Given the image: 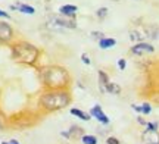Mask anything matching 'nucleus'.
Here are the masks:
<instances>
[{
	"label": "nucleus",
	"instance_id": "nucleus-1",
	"mask_svg": "<svg viewBox=\"0 0 159 144\" xmlns=\"http://www.w3.org/2000/svg\"><path fill=\"white\" fill-rule=\"evenodd\" d=\"M72 96L68 88H59V90H44L39 97V107L44 113H53L65 109L71 104Z\"/></svg>",
	"mask_w": 159,
	"mask_h": 144
},
{
	"label": "nucleus",
	"instance_id": "nucleus-2",
	"mask_svg": "<svg viewBox=\"0 0 159 144\" xmlns=\"http://www.w3.org/2000/svg\"><path fill=\"white\" fill-rule=\"evenodd\" d=\"M40 80L46 90H59L68 88L71 84L69 72L63 66L59 65H49L40 69Z\"/></svg>",
	"mask_w": 159,
	"mask_h": 144
},
{
	"label": "nucleus",
	"instance_id": "nucleus-3",
	"mask_svg": "<svg viewBox=\"0 0 159 144\" xmlns=\"http://www.w3.org/2000/svg\"><path fill=\"white\" fill-rule=\"evenodd\" d=\"M11 56L16 63L35 66L40 58V49L30 41L21 40L11 44Z\"/></svg>",
	"mask_w": 159,
	"mask_h": 144
},
{
	"label": "nucleus",
	"instance_id": "nucleus-4",
	"mask_svg": "<svg viewBox=\"0 0 159 144\" xmlns=\"http://www.w3.org/2000/svg\"><path fill=\"white\" fill-rule=\"evenodd\" d=\"M15 37L13 28L7 22L0 21V44H11Z\"/></svg>",
	"mask_w": 159,
	"mask_h": 144
},
{
	"label": "nucleus",
	"instance_id": "nucleus-5",
	"mask_svg": "<svg viewBox=\"0 0 159 144\" xmlns=\"http://www.w3.org/2000/svg\"><path fill=\"white\" fill-rule=\"evenodd\" d=\"M155 47L150 44V43H146V41H139L134 46L131 47V53L136 55V56H142L143 53H153Z\"/></svg>",
	"mask_w": 159,
	"mask_h": 144
},
{
	"label": "nucleus",
	"instance_id": "nucleus-6",
	"mask_svg": "<svg viewBox=\"0 0 159 144\" xmlns=\"http://www.w3.org/2000/svg\"><path fill=\"white\" fill-rule=\"evenodd\" d=\"M90 116L91 118H96L97 121L100 122L102 125H109V122H111V119H109V116L105 113L102 110V107L99 106V104H96V106H93L90 109Z\"/></svg>",
	"mask_w": 159,
	"mask_h": 144
},
{
	"label": "nucleus",
	"instance_id": "nucleus-7",
	"mask_svg": "<svg viewBox=\"0 0 159 144\" xmlns=\"http://www.w3.org/2000/svg\"><path fill=\"white\" fill-rule=\"evenodd\" d=\"M53 21L56 25L59 27H63V28H68V29H75L77 28V22H75V19L72 18H68V16H63V15H57V16L53 18Z\"/></svg>",
	"mask_w": 159,
	"mask_h": 144
},
{
	"label": "nucleus",
	"instance_id": "nucleus-8",
	"mask_svg": "<svg viewBox=\"0 0 159 144\" xmlns=\"http://www.w3.org/2000/svg\"><path fill=\"white\" fill-rule=\"evenodd\" d=\"M77 11H78V7H77L75 5H63V6L59 7V13H61V15L68 16V18H72V19H75Z\"/></svg>",
	"mask_w": 159,
	"mask_h": 144
},
{
	"label": "nucleus",
	"instance_id": "nucleus-9",
	"mask_svg": "<svg viewBox=\"0 0 159 144\" xmlns=\"http://www.w3.org/2000/svg\"><path fill=\"white\" fill-rule=\"evenodd\" d=\"M11 9H18L19 12H22L25 15H34L35 13L34 7L30 6V5H25V3H16L15 6H11Z\"/></svg>",
	"mask_w": 159,
	"mask_h": 144
},
{
	"label": "nucleus",
	"instance_id": "nucleus-10",
	"mask_svg": "<svg viewBox=\"0 0 159 144\" xmlns=\"http://www.w3.org/2000/svg\"><path fill=\"white\" fill-rule=\"evenodd\" d=\"M97 76H99V87H100V91L105 93L106 91L105 87L111 82V81H109V75L106 74L105 71H99V72H97Z\"/></svg>",
	"mask_w": 159,
	"mask_h": 144
},
{
	"label": "nucleus",
	"instance_id": "nucleus-11",
	"mask_svg": "<svg viewBox=\"0 0 159 144\" xmlns=\"http://www.w3.org/2000/svg\"><path fill=\"white\" fill-rule=\"evenodd\" d=\"M115 44H116V40L112 38V37H103L102 40L99 41V47H100L102 50L112 49V47H115Z\"/></svg>",
	"mask_w": 159,
	"mask_h": 144
},
{
	"label": "nucleus",
	"instance_id": "nucleus-12",
	"mask_svg": "<svg viewBox=\"0 0 159 144\" xmlns=\"http://www.w3.org/2000/svg\"><path fill=\"white\" fill-rule=\"evenodd\" d=\"M71 115H74L75 118H80L81 121H90V113H85L84 110L81 109H77V107H72L71 109Z\"/></svg>",
	"mask_w": 159,
	"mask_h": 144
},
{
	"label": "nucleus",
	"instance_id": "nucleus-13",
	"mask_svg": "<svg viewBox=\"0 0 159 144\" xmlns=\"http://www.w3.org/2000/svg\"><path fill=\"white\" fill-rule=\"evenodd\" d=\"M105 90H106V93H109V94H121V87L118 85V84H115V82H109L108 85L105 87Z\"/></svg>",
	"mask_w": 159,
	"mask_h": 144
},
{
	"label": "nucleus",
	"instance_id": "nucleus-14",
	"mask_svg": "<svg viewBox=\"0 0 159 144\" xmlns=\"http://www.w3.org/2000/svg\"><path fill=\"white\" fill-rule=\"evenodd\" d=\"M146 34H148V37H150V38H158L159 37V28L156 27V25H150V27L146 28Z\"/></svg>",
	"mask_w": 159,
	"mask_h": 144
},
{
	"label": "nucleus",
	"instance_id": "nucleus-15",
	"mask_svg": "<svg viewBox=\"0 0 159 144\" xmlns=\"http://www.w3.org/2000/svg\"><path fill=\"white\" fill-rule=\"evenodd\" d=\"M81 143L83 144H97V137L96 135H90V134H84L81 137Z\"/></svg>",
	"mask_w": 159,
	"mask_h": 144
},
{
	"label": "nucleus",
	"instance_id": "nucleus-16",
	"mask_svg": "<svg viewBox=\"0 0 159 144\" xmlns=\"http://www.w3.org/2000/svg\"><path fill=\"white\" fill-rule=\"evenodd\" d=\"M108 7H99V9H97L96 11V16L99 18V19H100V21H103V19H105V18L108 16Z\"/></svg>",
	"mask_w": 159,
	"mask_h": 144
},
{
	"label": "nucleus",
	"instance_id": "nucleus-17",
	"mask_svg": "<svg viewBox=\"0 0 159 144\" xmlns=\"http://www.w3.org/2000/svg\"><path fill=\"white\" fill-rule=\"evenodd\" d=\"M130 38L133 41H137V43H139V41H143V35L140 34L139 31H131V33H130Z\"/></svg>",
	"mask_w": 159,
	"mask_h": 144
},
{
	"label": "nucleus",
	"instance_id": "nucleus-18",
	"mask_svg": "<svg viewBox=\"0 0 159 144\" xmlns=\"http://www.w3.org/2000/svg\"><path fill=\"white\" fill-rule=\"evenodd\" d=\"M90 37L93 38V40H97V41H100L105 37V34H103L102 31H91L90 33Z\"/></svg>",
	"mask_w": 159,
	"mask_h": 144
},
{
	"label": "nucleus",
	"instance_id": "nucleus-19",
	"mask_svg": "<svg viewBox=\"0 0 159 144\" xmlns=\"http://www.w3.org/2000/svg\"><path fill=\"white\" fill-rule=\"evenodd\" d=\"M6 125H7V119H6L5 113L0 110V129H5Z\"/></svg>",
	"mask_w": 159,
	"mask_h": 144
},
{
	"label": "nucleus",
	"instance_id": "nucleus-20",
	"mask_svg": "<svg viewBox=\"0 0 159 144\" xmlns=\"http://www.w3.org/2000/svg\"><path fill=\"white\" fill-rule=\"evenodd\" d=\"M152 112V106H150V103H143L142 104V113L143 115H149Z\"/></svg>",
	"mask_w": 159,
	"mask_h": 144
},
{
	"label": "nucleus",
	"instance_id": "nucleus-21",
	"mask_svg": "<svg viewBox=\"0 0 159 144\" xmlns=\"http://www.w3.org/2000/svg\"><path fill=\"white\" fill-rule=\"evenodd\" d=\"M81 62L84 65H91V60H90V56H89V53H81Z\"/></svg>",
	"mask_w": 159,
	"mask_h": 144
},
{
	"label": "nucleus",
	"instance_id": "nucleus-22",
	"mask_svg": "<svg viewBox=\"0 0 159 144\" xmlns=\"http://www.w3.org/2000/svg\"><path fill=\"white\" fill-rule=\"evenodd\" d=\"M148 131H158V122H148Z\"/></svg>",
	"mask_w": 159,
	"mask_h": 144
},
{
	"label": "nucleus",
	"instance_id": "nucleus-23",
	"mask_svg": "<svg viewBox=\"0 0 159 144\" xmlns=\"http://www.w3.org/2000/svg\"><path fill=\"white\" fill-rule=\"evenodd\" d=\"M118 68L119 71H124L127 68V60L125 59H118Z\"/></svg>",
	"mask_w": 159,
	"mask_h": 144
},
{
	"label": "nucleus",
	"instance_id": "nucleus-24",
	"mask_svg": "<svg viewBox=\"0 0 159 144\" xmlns=\"http://www.w3.org/2000/svg\"><path fill=\"white\" fill-rule=\"evenodd\" d=\"M106 144H121V141L116 137H108L106 138Z\"/></svg>",
	"mask_w": 159,
	"mask_h": 144
},
{
	"label": "nucleus",
	"instance_id": "nucleus-25",
	"mask_svg": "<svg viewBox=\"0 0 159 144\" xmlns=\"http://www.w3.org/2000/svg\"><path fill=\"white\" fill-rule=\"evenodd\" d=\"M0 18H6V19H9L11 15H9L7 12H5V11H2V9H0Z\"/></svg>",
	"mask_w": 159,
	"mask_h": 144
},
{
	"label": "nucleus",
	"instance_id": "nucleus-26",
	"mask_svg": "<svg viewBox=\"0 0 159 144\" xmlns=\"http://www.w3.org/2000/svg\"><path fill=\"white\" fill-rule=\"evenodd\" d=\"M131 107L136 110V112H139V113H142V106H139V104H131Z\"/></svg>",
	"mask_w": 159,
	"mask_h": 144
},
{
	"label": "nucleus",
	"instance_id": "nucleus-27",
	"mask_svg": "<svg viewBox=\"0 0 159 144\" xmlns=\"http://www.w3.org/2000/svg\"><path fill=\"white\" fill-rule=\"evenodd\" d=\"M2 144H21V143H18L16 140H11V141H3Z\"/></svg>",
	"mask_w": 159,
	"mask_h": 144
},
{
	"label": "nucleus",
	"instance_id": "nucleus-28",
	"mask_svg": "<svg viewBox=\"0 0 159 144\" xmlns=\"http://www.w3.org/2000/svg\"><path fill=\"white\" fill-rule=\"evenodd\" d=\"M153 102L155 103H159V93H156V94L153 96Z\"/></svg>",
	"mask_w": 159,
	"mask_h": 144
},
{
	"label": "nucleus",
	"instance_id": "nucleus-29",
	"mask_svg": "<svg viewBox=\"0 0 159 144\" xmlns=\"http://www.w3.org/2000/svg\"><path fill=\"white\" fill-rule=\"evenodd\" d=\"M115 2H118V0H115Z\"/></svg>",
	"mask_w": 159,
	"mask_h": 144
}]
</instances>
